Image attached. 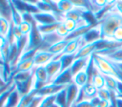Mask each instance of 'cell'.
I'll use <instances>...</instances> for the list:
<instances>
[{
	"mask_svg": "<svg viewBox=\"0 0 122 107\" xmlns=\"http://www.w3.org/2000/svg\"><path fill=\"white\" fill-rule=\"evenodd\" d=\"M112 39L113 41H115V42H117V43H119V44L122 45V26L119 27V28H117L114 31Z\"/></svg>",
	"mask_w": 122,
	"mask_h": 107,
	"instance_id": "30",
	"label": "cell"
},
{
	"mask_svg": "<svg viewBox=\"0 0 122 107\" xmlns=\"http://www.w3.org/2000/svg\"><path fill=\"white\" fill-rule=\"evenodd\" d=\"M55 96H51L45 97L43 99V101L41 102V104L39 105V107H50L52 103H54V101H55Z\"/></svg>",
	"mask_w": 122,
	"mask_h": 107,
	"instance_id": "31",
	"label": "cell"
},
{
	"mask_svg": "<svg viewBox=\"0 0 122 107\" xmlns=\"http://www.w3.org/2000/svg\"><path fill=\"white\" fill-rule=\"evenodd\" d=\"M50 107H59V106H58V105H57V104H56V103L54 102V103H52V104H51V105Z\"/></svg>",
	"mask_w": 122,
	"mask_h": 107,
	"instance_id": "39",
	"label": "cell"
},
{
	"mask_svg": "<svg viewBox=\"0 0 122 107\" xmlns=\"http://www.w3.org/2000/svg\"><path fill=\"white\" fill-rule=\"evenodd\" d=\"M56 6H57V9L58 11L65 14L67 12H69L70 11L73 10L74 9V6L73 4L71 3V1H68V0H61V1H56Z\"/></svg>",
	"mask_w": 122,
	"mask_h": 107,
	"instance_id": "20",
	"label": "cell"
},
{
	"mask_svg": "<svg viewBox=\"0 0 122 107\" xmlns=\"http://www.w3.org/2000/svg\"><path fill=\"white\" fill-rule=\"evenodd\" d=\"M44 98H45V97H43V96H35L33 97V99L30 101V103L29 104L28 107H39V105L41 104V102L43 101Z\"/></svg>",
	"mask_w": 122,
	"mask_h": 107,
	"instance_id": "32",
	"label": "cell"
},
{
	"mask_svg": "<svg viewBox=\"0 0 122 107\" xmlns=\"http://www.w3.org/2000/svg\"><path fill=\"white\" fill-rule=\"evenodd\" d=\"M114 9L122 15V1H115Z\"/></svg>",
	"mask_w": 122,
	"mask_h": 107,
	"instance_id": "35",
	"label": "cell"
},
{
	"mask_svg": "<svg viewBox=\"0 0 122 107\" xmlns=\"http://www.w3.org/2000/svg\"><path fill=\"white\" fill-rule=\"evenodd\" d=\"M8 3H9V6H10V21L15 26H19L24 21L22 13L18 11V10L15 8L12 1H8Z\"/></svg>",
	"mask_w": 122,
	"mask_h": 107,
	"instance_id": "15",
	"label": "cell"
},
{
	"mask_svg": "<svg viewBox=\"0 0 122 107\" xmlns=\"http://www.w3.org/2000/svg\"><path fill=\"white\" fill-rule=\"evenodd\" d=\"M101 39V32L98 25L92 27L90 31H88L82 37H81V44L82 46L89 43H93Z\"/></svg>",
	"mask_w": 122,
	"mask_h": 107,
	"instance_id": "5",
	"label": "cell"
},
{
	"mask_svg": "<svg viewBox=\"0 0 122 107\" xmlns=\"http://www.w3.org/2000/svg\"><path fill=\"white\" fill-rule=\"evenodd\" d=\"M59 23L60 22H56L53 24H48V25H38V29H39L40 32L42 33V35L51 34V33H53L56 32Z\"/></svg>",
	"mask_w": 122,
	"mask_h": 107,
	"instance_id": "21",
	"label": "cell"
},
{
	"mask_svg": "<svg viewBox=\"0 0 122 107\" xmlns=\"http://www.w3.org/2000/svg\"><path fill=\"white\" fill-rule=\"evenodd\" d=\"M34 20L38 25H48V24H53L58 22L56 19V16L54 13H49V12H38L35 14H32Z\"/></svg>",
	"mask_w": 122,
	"mask_h": 107,
	"instance_id": "10",
	"label": "cell"
},
{
	"mask_svg": "<svg viewBox=\"0 0 122 107\" xmlns=\"http://www.w3.org/2000/svg\"><path fill=\"white\" fill-rule=\"evenodd\" d=\"M122 26V15L114 9V7L98 22L101 32V39L112 40L114 31Z\"/></svg>",
	"mask_w": 122,
	"mask_h": 107,
	"instance_id": "1",
	"label": "cell"
},
{
	"mask_svg": "<svg viewBox=\"0 0 122 107\" xmlns=\"http://www.w3.org/2000/svg\"><path fill=\"white\" fill-rule=\"evenodd\" d=\"M62 23H63V25L66 27V29L69 31V32H73V31L79 26L77 22H75V21H73V20H71V19H67V18H64L63 21H62Z\"/></svg>",
	"mask_w": 122,
	"mask_h": 107,
	"instance_id": "26",
	"label": "cell"
},
{
	"mask_svg": "<svg viewBox=\"0 0 122 107\" xmlns=\"http://www.w3.org/2000/svg\"><path fill=\"white\" fill-rule=\"evenodd\" d=\"M73 83L76 84L79 88H83L89 83V78H88V75L85 70L79 72L73 76Z\"/></svg>",
	"mask_w": 122,
	"mask_h": 107,
	"instance_id": "18",
	"label": "cell"
},
{
	"mask_svg": "<svg viewBox=\"0 0 122 107\" xmlns=\"http://www.w3.org/2000/svg\"><path fill=\"white\" fill-rule=\"evenodd\" d=\"M19 29H20V31H21V32H22V34L23 35H29V33H30V30H31V25H30V23H29V22H27V21H23L20 25H19Z\"/></svg>",
	"mask_w": 122,
	"mask_h": 107,
	"instance_id": "29",
	"label": "cell"
},
{
	"mask_svg": "<svg viewBox=\"0 0 122 107\" xmlns=\"http://www.w3.org/2000/svg\"><path fill=\"white\" fill-rule=\"evenodd\" d=\"M34 74L27 80L25 81H14L15 86H16V90L19 92L21 96H24L28 94H30L33 88H34Z\"/></svg>",
	"mask_w": 122,
	"mask_h": 107,
	"instance_id": "2",
	"label": "cell"
},
{
	"mask_svg": "<svg viewBox=\"0 0 122 107\" xmlns=\"http://www.w3.org/2000/svg\"><path fill=\"white\" fill-rule=\"evenodd\" d=\"M56 34L59 36V37H61L62 39H65L69 34H70V32H69V31L66 29V27L63 25V23L62 22H60L59 23V25H58V27H57V30H56Z\"/></svg>",
	"mask_w": 122,
	"mask_h": 107,
	"instance_id": "27",
	"label": "cell"
},
{
	"mask_svg": "<svg viewBox=\"0 0 122 107\" xmlns=\"http://www.w3.org/2000/svg\"><path fill=\"white\" fill-rule=\"evenodd\" d=\"M56 55H53L52 54L49 53L46 50H39L34 57H33V62H34V66L35 67H39V66H45L47 65L49 62H51Z\"/></svg>",
	"mask_w": 122,
	"mask_h": 107,
	"instance_id": "4",
	"label": "cell"
},
{
	"mask_svg": "<svg viewBox=\"0 0 122 107\" xmlns=\"http://www.w3.org/2000/svg\"><path fill=\"white\" fill-rule=\"evenodd\" d=\"M122 95V80L117 81V96Z\"/></svg>",
	"mask_w": 122,
	"mask_h": 107,
	"instance_id": "36",
	"label": "cell"
},
{
	"mask_svg": "<svg viewBox=\"0 0 122 107\" xmlns=\"http://www.w3.org/2000/svg\"><path fill=\"white\" fill-rule=\"evenodd\" d=\"M81 46H82L81 37L72 39V40L68 42V44H67L64 52L62 53V54H75L77 53V51L80 49Z\"/></svg>",
	"mask_w": 122,
	"mask_h": 107,
	"instance_id": "13",
	"label": "cell"
},
{
	"mask_svg": "<svg viewBox=\"0 0 122 107\" xmlns=\"http://www.w3.org/2000/svg\"><path fill=\"white\" fill-rule=\"evenodd\" d=\"M97 96L101 99V100H107L110 101L111 98V91L108 90L107 88H103L97 91Z\"/></svg>",
	"mask_w": 122,
	"mask_h": 107,
	"instance_id": "28",
	"label": "cell"
},
{
	"mask_svg": "<svg viewBox=\"0 0 122 107\" xmlns=\"http://www.w3.org/2000/svg\"><path fill=\"white\" fill-rule=\"evenodd\" d=\"M2 16H3V15H1V13H0V20H1V18H2Z\"/></svg>",
	"mask_w": 122,
	"mask_h": 107,
	"instance_id": "41",
	"label": "cell"
},
{
	"mask_svg": "<svg viewBox=\"0 0 122 107\" xmlns=\"http://www.w3.org/2000/svg\"><path fill=\"white\" fill-rule=\"evenodd\" d=\"M105 77V88H107L110 91H113L117 93V81L118 79L116 77L111 76V75H104Z\"/></svg>",
	"mask_w": 122,
	"mask_h": 107,
	"instance_id": "22",
	"label": "cell"
},
{
	"mask_svg": "<svg viewBox=\"0 0 122 107\" xmlns=\"http://www.w3.org/2000/svg\"><path fill=\"white\" fill-rule=\"evenodd\" d=\"M91 84L98 91L100 89H103L105 88V77L104 75L98 72V70L96 69L95 67V71H94V74H93V76L92 78V82Z\"/></svg>",
	"mask_w": 122,
	"mask_h": 107,
	"instance_id": "17",
	"label": "cell"
},
{
	"mask_svg": "<svg viewBox=\"0 0 122 107\" xmlns=\"http://www.w3.org/2000/svg\"><path fill=\"white\" fill-rule=\"evenodd\" d=\"M98 41L93 42V43L85 44V45L81 46L80 49L75 54V59L76 58H81V57H90L92 54H94L97 51V42Z\"/></svg>",
	"mask_w": 122,
	"mask_h": 107,
	"instance_id": "8",
	"label": "cell"
},
{
	"mask_svg": "<svg viewBox=\"0 0 122 107\" xmlns=\"http://www.w3.org/2000/svg\"><path fill=\"white\" fill-rule=\"evenodd\" d=\"M7 84H8V82H6V81L4 80V78H3L2 75H0V88H2V87H4V86H6Z\"/></svg>",
	"mask_w": 122,
	"mask_h": 107,
	"instance_id": "37",
	"label": "cell"
},
{
	"mask_svg": "<svg viewBox=\"0 0 122 107\" xmlns=\"http://www.w3.org/2000/svg\"><path fill=\"white\" fill-rule=\"evenodd\" d=\"M10 27V20L9 21L6 17L2 16L1 20H0V34L4 37H6L9 30Z\"/></svg>",
	"mask_w": 122,
	"mask_h": 107,
	"instance_id": "24",
	"label": "cell"
},
{
	"mask_svg": "<svg viewBox=\"0 0 122 107\" xmlns=\"http://www.w3.org/2000/svg\"><path fill=\"white\" fill-rule=\"evenodd\" d=\"M115 107H122V98L118 97L117 96V99H116V106Z\"/></svg>",
	"mask_w": 122,
	"mask_h": 107,
	"instance_id": "38",
	"label": "cell"
},
{
	"mask_svg": "<svg viewBox=\"0 0 122 107\" xmlns=\"http://www.w3.org/2000/svg\"><path fill=\"white\" fill-rule=\"evenodd\" d=\"M34 62L33 59H28V60H21L18 61L17 64L14 67V71L12 72L11 75L16 74L18 72H27V71H31L34 68Z\"/></svg>",
	"mask_w": 122,
	"mask_h": 107,
	"instance_id": "14",
	"label": "cell"
},
{
	"mask_svg": "<svg viewBox=\"0 0 122 107\" xmlns=\"http://www.w3.org/2000/svg\"><path fill=\"white\" fill-rule=\"evenodd\" d=\"M91 56L90 57H81V58H76L74 60V62L72 63L71 67V74L72 75L74 76L76 74H78L79 72L81 71H84L89 63V60H90Z\"/></svg>",
	"mask_w": 122,
	"mask_h": 107,
	"instance_id": "12",
	"label": "cell"
},
{
	"mask_svg": "<svg viewBox=\"0 0 122 107\" xmlns=\"http://www.w3.org/2000/svg\"><path fill=\"white\" fill-rule=\"evenodd\" d=\"M73 107H94V106L92 105L91 100H83V101H80V102L76 103Z\"/></svg>",
	"mask_w": 122,
	"mask_h": 107,
	"instance_id": "33",
	"label": "cell"
},
{
	"mask_svg": "<svg viewBox=\"0 0 122 107\" xmlns=\"http://www.w3.org/2000/svg\"><path fill=\"white\" fill-rule=\"evenodd\" d=\"M66 87L67 86H65V85H55L53 83L46 84L45 86H43L41 89H39L37 91L36 96H43V97H47V96H55L60 91L65 89Z\"/></svg>",
	"mask_w": 122,
	"mask_h": 107,
	"instance_id": "3",
	"label": "cell"
},
{
	"mask_svg": "<svg viewBox=\"0 0 122 107\" xmlns=\"http://www.w3.org/2000/svg\"><path fill=\"white\" fill-rule=\"evenodd\" d=\"M118 97H120V98H122V95H121V96H118Z\"/></svg>",
	"mask_w": 122,
	"mask_h": 107,
	"instance_id": "40",
	"label": "cell"
},
{
	"mask_svg": "<svg viewBox=\"0 0 122 107\" xmlns=\"http://www.w3.org/2000/svg\"><path fill=\"white\" fill-rule=\"evenodd\" d=\"M47 74H48V78H49V84L52 82V80L56 77V75L60 73V68H61V63L58 58H53L51 62H49L47 65H45Z\"/></svg>",
	"mask_w": 122,
	"mask_h": 107,
	"instance_id": "6",
	"label": "cell"
},
{
	"mask_svg": "<svg viewBox=\"0 0 122 107\" xmlns=\"http://www.w3.org/2000/svg\"><path fill=\"white\" fill-rule=\"evenodd\" d=\"M67 88V87H66ZM63 89L55 96V103L59 107H67V90Z\"/></svg>",
	"mask_w": 122,
	"mask_h": 107,
	"instance_id": "23",
	"label": "cell"
},
{
	"mask_svg": "<svg viewBox=\"0 0 122 107\" xmlns=\"http://www.w3.org/2000/svg\"><path fill=\"white\" fill-rule=\"evenodd\" d=\"M13 32H14V36H15V39L16 40L23 36V34H22V32H21L20 29H19V26H15L14 25V27H13Z\"/></svg>",
	"mask_w": 122,
	"mask_h": 107,
	"instance_id": "34",
	"label": "cell"
},
{
	"mask_svg": "<svg viewBox=\"0 0 122 107\" xmlns=\"http://www.w3.org/2000/svg\"><path fill=\"white\" fill-rule=\"evenodd\" d=\"M15 89H16V86H15V83H14V81H13V84L0 96V107H4V106H5L8 97L10 96V95L11 94V92H12L13 90H15Z\"/></svg>",
	"mask_w": 122,
	"mask_h": 107,
	"instance_id": "25",
	"label": "cell"
},
{
	"mask_svg": "<svg viewBox=\"0 0 122 107\" xmlns=\"http://www.w3.org/2000/svg\"><path fill=\"white\" fill-rule=\"evenodd\" d=\"M54 58H58L60 60V63H61L60 73H62L71 67L72 63L75 60V54H60V55H56Z\"/></svg>",
	"mask_w": 122,
	"mask_h": 107,
	"instance_id": "11",
	"label": "cell"
},
{
	"mask_svg": "<svg viewBox=\"0 0 122 107\" xmlns=\"http://www.w3.org/2000/svg\"><path fill=\"white\" fill-rule=\"evenodd\" d=\"M20 99H21V96H20L19 92L15 89L11 92V94L8 97L7 102H6L4 107H17Z\"/></svg>",
	"mask_w": 122,
	"mask_h": 107,
	"instance_id": "19",
	"label": "cell"
},
{
	"mask_svg": "<svg viewBox=\"0 0 122 107\" xmlns=\"http://www.w3.org/2000/svg\"><path fill=\"white\" fill-rule=\"evenodd\" d=\"M51 83L55 85H65V86H68L69 84L73 83V75L71 74V68L58 74Z\"/></svg>",
	"mask_w": 122,
	"mask_h": 107,
	"instance_id": "9",
	"label": "cell"
},
{
	"mask_svg": "<svg viewBox=\"0 0 122 107\" xmlns=\"http://www.w3.org/2000/svg\"><path fill=\"white\" fill-rule=\"evenodd\" d=\"M68 42L69 41H67L66 39H62V40H60V41L52 44L51 46H50L46 51H48L49 53L52 54L53 55H60L64 52V50H65Z\"/></svg>",
	"mask_w": 122,
	"mask_h": 107,
	"instance_id": "16",
	"label": "cell"
},
{
	"mask_svg": "<svg viewBox=\"0 0 122 107\" xmlns=\"http://www.w3.org/2000/svg\"><path fill=\"white\" fill-rule=\"evenodd\" d=\"M66 90H67V107H73L76 103L80 88L76 84L71 83L67 86Z\"/></svg>",
	"mask_w": 122,
	"mask_h": 107,
	"instance_id": "7",
	"label": "cell"
}]
</instances>
